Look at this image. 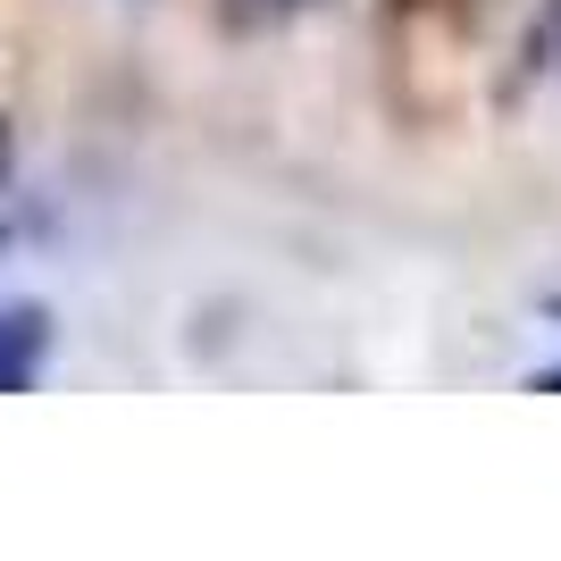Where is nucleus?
<instances>
[{
    "label": "nucleus",
    "mask_w": 561,
    "mask_h": 561,
    "mask_svg": "<svg viewBox=\"0 0 561 561\" xmlns=\"http://www.w3.org/2000/svg\"><path fill=\"white\" fill-rule=\"evenodd\" d=\"M0 377H18V352H9V335H0Z\"/></svg>",
    "instance_id": "obj_1"
}]
</instances>
